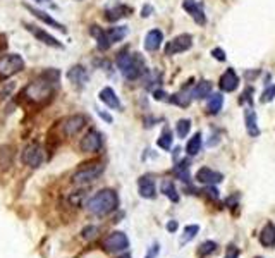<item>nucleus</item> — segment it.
Masks as SVG:
<instances>
[{
  "label": "nucleus",
  "instance_id": "f257e3e1",
  "mask_svg": "<svg viewBox=\"0 0 275 258\" xmlns=\"http://www.w3.org/2000/svg\"><path fill=\"white\" fill-rule=\"evenodd\" d=\"M60 79V73L57 69H47L40 78L31 81L22 90V95L30 103H45L49 102L55 93L57 83Z\"/></svg>",
  "mask_w": 275,
  "mask_h": 258
},
{
  "label": "nucleus",
  "instance_id": "f03ea898",
  "mask_svg": "<svg viewBox=\"0 0 275 258\" xmlns=\"http://www.w3.org/2000/svg\"><path fill=\"white\" fill-rule=\"evenodd\" d=\"M119 206V196L113 190H102L88 200L86 208L97 217H105Z\"/></svg>",
  "mask_w": 275,
  "mask_h": 258
},
{
  "label": "nucleus",
  "instance_id": "7ed1b4c3",
  "mask_svg": "<svg viewBox=\"0 0 275 258\" xmlns=\"http://www.w3.org/2000/svg\"><path fill=\"white\" fill-rule=\"evenodd\" d=\"M117 67L121 69L122 76L126 79H138L141 74L145 73V64L143 59L140 57V54H129L127 50L121 52L117 55Z\"/></svg>",
  "mask_w": 275,
  "mask_h": 258
},
{
  "label": "nucleus",
  "instance_id": "20e7f679",
  "mask_svg": "<svg viewBox=\"0 0 275 258\" xmlns=\"http://www.w3.org/2000/svg\"><path fill=\"white\" fill-rule=\"evenodd\" d=\"M89 33L97 38L98 49L103 52V50H108L113 43H117V41L124 40L127 35V28L116 26V28H110V30H100L98 26H91Z\"/></svg>",
  "mask_w": 275,
  "mask_h": 258
},
{
  "label": "nucleus",
  "instance_id": "39448f33",
  "mask_svg": "<svg viewBox=\"0 0 275 258\" xmlns=\"http://www.w3.org/2000/svg\"><path fill=\"white\" fill-rule=\"evenodd\" d=\"M25 69V60L17 54H6L0 57V78H11Z\"/></svg>",
  "mask_w": 275,
  "mask_h": 258
},
{
  "label": "nucleus",
  "instance_id": "423d86ee",
  "mask_svg": "<svg viewBox=\"0 0 275 258\" xmlns=\"http://www.w3.org/2000/svg\"><path fill=\"white\" fill-rule=\"evenodd\" d=\"M102 172H103V166L100 162L84 163L83 167H79L73 174V182H76V184H86V182H91L98 176H102Z\"/></svg>",
  "mask_w": 275,
  "mask_h": 258
},
{
  "label": "nucleus",
  "instance_id": "0eeeda50",
  "mask_svg": "<svg viewBox=\"0 0 275 258\" xmlns=\"http://www.w3.org/2000/svg\"><path fill=\"white\" fill-rule=\"evenodd\" d=\"M21 160H22V163H26L28 167H33V169L40 167L45 160L43 148H41L38 143L26 145L25 150H22V153H21Z\"/></svg>",
  "mask_w": 275,
  "mask_h": 258
},
{
  "label": "nucleus",
  "instance_id": "6e6552de",
  "mask_svg": "<svg viewBox=\"0 0 275 258\" xmlns=\"http://www.w3.org/2000/svg\"><path fill=\"white\" fill-rule=\"evenodd\" d=\"M102 246H103V250L108 253H121L129 248V239H127L124 232L116 231V232L108 234V236L103 239Z\"/></svg>",
  "mask_w": 275,
  "mask_h": 258
},
{
  "label": "nucleus",
  "instance_id": "1a4fd4ad",
  "mask_svg": "<svg viewBox=\"0 0 275 258\" xmlns=\"http://www.w3.org/2000/svg\"><path fill=\"white\" fill-rule=\"evenodd\" d=\"M193 45V38L191 35H179L172 38L165 46V54L167 55H177V54H182V52H186L191 49Z\"/></svg>",
  "mask_w": 275,
  "mask_h": 258
},
{
  "label": "nucleus",
  "instance_id": "9d476101",
  "mask_svg": "<svg viewBox=\"0 0 275 258\" xmlns=\"http://www.w3.org/2000/svg\"><path fill=\"white\" fill-rule=\"evenodd\" d=\"M102 145H103V138H102V134L98 133V131H88L86 136L81 139V143H79V148H81V152L84 153H97L98 150L102 148Z\"/></svg>",
  "mask_w": 275,
  "mask_h": 258
},
{
  "label": "nucleus",
  "instance_id": "9b49d317",
  "mask_svg": "<svg viewBox=\"0 0 275 258\" xmlns=\"http://www.w3.org/2000/svg\"><path fill=\"white\" fill-rule=\"evenodd\" d=\"M25 26H26V30L30 31L38 41H41V43L49 45V46H52V49H64V45L60 43V41L57 40V38H54L50 33H47L43 28H38L35 25H28V22H25Z\"/></svg>",
  "mask_w": 275,
  "mask_h": 258
},
{
  "label": "nucleus",
  "instance_id": "f8f14e48",
  "mask_svg": "<svg viewBox=\"0 0 275 258\" xmlns=\"http://www.w3.org/2000/svg\"><path fill=\"white\" fill-rule=\"evenodd\" d=\"M86 117L81 115V114H76V115H71L67 119L62 123V133L65 136H76L79 133V131L84 129V126H86Z\"/></svg>",
  "mask_w": 275,
  "mask_h": 258
},
{
  "label": "nucleus",
  "instance_id": "ddd939ff",
  "mask_svg": "<svg viewBox=\"0 0 275 258\" xmlns=\"http://www.w3.org/2000/svg\"><path fill=\"white\" fill-rule=\"evenodd\" d=\"M196 181L201 182V184H207V186H215L224 181V176H222L220 172L213 171L210 167H201L200 171L196 172Z\"/></svg>",
  "mask_w": 275,
  "mask_h": 258
},
{
  "label": "nucleus",
  "instance_id": "4468645a",
  "mask_svg": "<svg viewBox=\"0 0 275 258\" xmlns=\"http://www.w3.org/2000/svg\"><path fill=\"white\" fill-rule=\"evenodd\" d=\"M138 191H140L141 198L153 200L156 196V186H155L153 177H151V176H141L140 181H138Z\"/></svg>",
  "mask_w": 275,
  "mask_h": 258
},
{
  "label": "nucleus",
  "instance_id": "2eb2a0df",
  "mask_svg": "<svg viewBox=\"0 0 275 258\" xmlns=\"http://www.w3.org/2000/svg\"><path fill=\"white\" fill-rule=\"evenodd\" d=\"M25 7L30 11L33 16L36 17V19H40L41 22H45L47 26H52V28H55V30H60V31H65V26L62 25V22H59V21H55L54 17L50 16V14H47L45 11H40V9H36V7H33L30 6V4H25Z\"/></svg>",
  "mask_w": 275,
  "mask_h": 258
},
{
  "label": "nucleus",
  "instance_id": "dca6fc26",
  "mask_svg": "<svg viewBox=\"0 0 275 258\" xmlns=\"http://www.w3.org/2000/svg\"><path fill=\"white\" fill-rule=\"evenodd\" d=\"M182 7L184 11L188 14H191V17L194 19L196 25H205L207 22V17H205V12H203V9L198 6L196 0H182Z\"/></svg>",
  "mask_w": 275,
  "mask_h": 258
},
{
  "label": "nucleus",
  "instance_id": "f3484780",
  "mask_svg": "<svg viewBox=\"0 0 275 258\" xmlns=\"http://www.w3.org/2000/svg\"><path fill=\"white\" fill-rule=\"evenodd\" d=\"M219 84H220L222 90L227 91V93L234 91L236 88L239 86V78H238V74H236L234 69H227V71L220 76V83Z\"/></svg>",
  "mask_w": 275,
  "mask_h": 258
},
{
  "label": "nucleus",
  "instance_id": "a211bd4d",
  "mask_svg": "<svg viewBox=\"0 0 275 258\" xmlns=\"http://www.w3.org/2000/svg\"><path fill=\"white\" fill-rule=\"evenodd\" d=\"M98 97H100V100L105 103L107 107H110L113 110H121L122 109V103L119 100V97H117V93L112 90V88H103V90L98 93Z\"/></svg>",
  "mask_w": 275,
  "mask_h": 258
},
{
  "label": "nucleus",
  "instance_id": "6ab92c4d",
  "mask_svg": "<svg viewBox=\"0 0 275 258\" xmlns=\"http://www.w3.org/2000/svg\"><path fill=\"white\" fill-rule=\"evenodd\" d=\"M67 78L74 86H83V84L88 81V73L83 65L78 64V65H73L67 71Z\"/></svg>",
  "mask_w": 275,
  "mask_h": 258
},
{
  "label": "nucleus",
  "instance_id": "aec40b11",
  "mask_svg": "<svg viewBox=\"0 0 275 258\" xmlns=\"http://www.w3.org/2000/svg\"><path fill=\"white\" fill-rule=\"evenodd\" d=\"M244 123H246V131H248L249 136L257 138L260 136V128H258V117H257V112H253L251 107L244 110Z\"/></svg>",
  "mask_w": 275,
  "mask_h": 258
},
{
  "label": "nucleus",
  "instance_id": "412c9836",
  "mask_svg": "<svg viewBox=\"0 0 275 258\" xmlns=\"http://www.w3.org/2000/svg\"><path fill=\"white\" fill-rule=\"evenodd\" d=\"M164 41V33L160 30H151L148 31V35L145 36V49L148 52H155L160 49Z\"/></svg>",
  "mask_w": 275,
  "mask_h": 258
},
{
  "label": "nucleus",
  "instance_id": "4be33fe9",
  "mask_svg": "<svg viewBox=\"0 0 275 258\" xmlns=\"http://www.w3.org/2000/svg\"><path fill=\"white\" fill-rule=\"evenodd\" d=\"M260 243L265 248H273L275 246V224L268 222L267 226L260 232Z\"/></svg>",
  "mask_w": 275,
  "mask_h": 258
},
{
  "label": "nucleus",
  "instance_id": "5701e85b",
  "mask_svg": "<svg viewBox=\"0 0 275 258\" xmlns=\"http://www.w3.org/2000/svg\"><path fill=\"white\" fill-rule=\"evenodd\" d=\"M131 12V7L127 6H116V7H110L105 11V19L107 21H119L122 17L129 16Z\"/></svg>",
  "mask_w": 275,
  "mask_h": 258
},
{
  "label": "nucleus",
  "instance_id": "b1692460",
  "mask_svg": "<svg viewBox=\"0 0 275 258\" xmlns=\"http://www.w3.org/2000/svg\"><path fill=\"white\" fill-rule=\"evenodd\" d=\"M191 95L194 100H203V98L212 95V83L210 81H200L196 86L193 88Z\"/></svg>",
  "mask_w": 275,
  "mask_h": 258
},
{
  "label": "nucleus",
  "instance_id": "393cba45",
  "mask_svg": "<svg viewBox=\"0 0 275 258\" xmlns=\"http://www.w3.org/2000/svg\"><path fill=\"white\" fill-rule=\"evenodd\" d=\"M224 107V97L220 93H215V95H210V100H208V105H207V110L210 115H215L219 114Z\"/></svg>",
  "mask_w": 275,
  "mask_h": 258
},
{
  "label": "nucleus",
  "instance_id": "a878e982",
  "mask_svg": "<svg viewBox=\"0 0 275 258\" xmlns=\"http://www.w3.org/2000/svg\"><path fill=\"white\" fill-rule=\"evenodd\" d=\"M191 100H193V95H191V91L186 90V88L179 93H175V95H172V98H170V102L179 107H188L189 103H191Z\"/></svg>",
  "mask_w": 275,
  "mask_h": 258
},
{
  "label": "nucleus",
  "instance_id": "bb28decb",
  "mask_svg": "<svg viewBox=\"0 0 275 258\" xmlns=\"http://www.w3.org/2000/svg\"><path fill=\"white\" fill-rule=\"evenodd\" d=\"M174 176L177 179H181L182 182H189V160H181L177 166L174 167Z\"/></svg>",
  "mask_w": 275,
  "mask_h": 258
},
{
  "label": "nucleus",
  "instance_id": "cd10ccee",
  "mask_svg": "<svg viewBox=\"0 0 275 258\" xmlns=\"http://www.w3.org/2000/svg\"><path fill=\"white\" fill-rule=\"evenodd\" d=\"M200 150H201V134L196 133V134H194L193 138L188 142V145H186V153L189 155V157H194V155L200 153Z\"/></svg>",
  "mask_w": 275,
  "mask_h": 258
},
{
  "label": "nucleus",
  "instance_id": "c85d7f7f",
  "mask_svg": "<svg viewBox=\"0 0 275 258\" xmlns=\"http://www.w3.org/2000/svg\"><path fill=\"white\" fill-rule=\"evenodd\" d=\"M162 193L167 196L170 201H174V203H177V201H179V193H177V190H175V186H174V181L165 179L162 182Z\"/></svg>",
  "mask_w": 275,
  "mask_h": 258
},
{
  "label": "nucleus",
  "instance_id": "c756f323",
  "mask_svg": "<svg viewBox=\"0 0 275 258\" xmlns=\"http://www.w3.org/2000/svg\"><path fill=\"white\" fill-rule=\"evenodd\" d=\"M217 243L215 241H205V243H201L200 248H198V256L200 258H207V256H210L213 255V253L217 251Z\"/></svg>",
  "mask_w": 275,
  "mask_h": 258
},
{
  "label": "nucleus",
  "instance_id": "7c9ffc66",
  "mask_svg": "<svg viewBox=\"0 0 275 258\" xmlns=\"http://www.w3.org/2000/svg\"><path fill=\"white\" fill-rule=\"evenodd\" d=\"M156 145H158L162 150H170V147H172V131H170L169 128H164Z\"/></svg>",
  "mask_w": 275,
  "mask_h": 258
},
{
  "label": "nucleus",
  "instance_id": "2f4dec72",
  "mask_svg": "<svg viewBox=\"0 0 275 258\" xmlns=\"http://www.w3.org/2000/svg\"><path fill=\"white\" fill-rule=\"evenodd\" d=\"M200 232V226H196V224H191V226H186L184 229V234L181 238V245H186V243L193 241L194 238H196V234Z\"/></svg>",
  "mask_w": 275,
  "mask_h": 258
},
{
  "label": "nucleus",
  "instance_id": "473e14b6",
  "mask_svg": "<svg viewBox=\"0 0 275 258\" xmlns=\"http://www.w3.org/2000/svg\"><path fill=\"white\" fill-rule=\"evenodd\" d=\"M189 129H191V121L189 119H181L175 124V133H177L179 138H186Z\"/></svg>",
  "mask_w": 275,
  "mask_h": 258
},
{
  "label": "nucleus",
  "instance_id": "72a5a7b5",
  "mask_svg": "<svg viewBox=\"0 0 275 258\" xmlns=\"http://www.w3.org/2000/svg\"><path fill=\"white\" fill-rule=\"evenodd\" d=\"M11 162H12V152H11V148L4 147L2 150H0V163L7 167V166H11Z\"/></svg>",
  "mask_w": 275,
  "mask_h": 258
},
{
  "label": "nucleus",
  "instance_id": "f704fd0d",
  "mask_svg": "<svg viewBox=\"0 0 275 258\" xmlns=\"http://www.w3.org/2000/svg\"><path fill=\"white\" fill-rule=\"evenodd\" d=\"M97 234H98V227L97 226H86L81 231V236L84 239H88V241H89V239H93L95 236H97Z\"/></svg>",
  "mask_w": 275,
  "mask_h": 258
},
{
  "label": "nucleus",
  "instance_id": "c9c22d12",
  "mask_svg": "<svg viewBox=\"0 0 275 258\" xmlns=\"http://www.w3.org/2000/svg\"><path fill=\"white\" fill-rule=\"evenodd\" d=\"M273 97H275V84H272L270 88H267V90L263 91V95H262V100L263 103H267V102H270V100H273Z\"/></svg>",
  "mask_w": 275,
  "mask_h": 258
},
{
  "label": "nucleus",
  "instance_id": "e433bc0d",
  "mask_svg": "<svg viewBox=\"0 0 275 258\" xmlns=\"http://www.w3.org/2000/svg\"><path fill=\"white\" fill-rule=\"evenodd\" d=\"M203 193H205L208 198H212V200H219V190H217V187H213V186H208Z\"/></svg>",
  "mask_w": 275,
  "mask_h": 258
},
{
  "label": "nucleus",
  "instance_id": "4c0bfd02",
  "mask_svg": "<svg viewBox=\"0 0 275 258\" xmlns=\"http://www.w3.org/2000/svg\"><path fill=\"white\" fill-rule=\"evenodd\" d=\"M212 55L217 60H220V62H224V60H225V54H224V50H222V49H213L212 50Z\"/></svg>",
  "mask_w": 275,
  "mask_h": 258
},
{
  "label": "nucleus",
  "instance_id": "58836bf2",
  "mask_svg": "<svg viewBox=\"0 0 275 258\" xmlns=\"http://www.w3.org/2000/svg\"><path fill=\"white\" fill-rule=\"evenodd\" d=\"M238 256H239V250H238V248H236V246H229L225 258H238Z\"/></svg>",
  "mask_w": 275,
  "mask_h": 258
},
{
  "label": "nucleus",
  "instance_id": "ea45409f",
  "mask_svg": "<svg viewBox=\"0 0 275 258\" xmlns=\"http://www.w3.org/2000/svg\"><path fill=\"white\" fill-rule=\"evenodd\" d=\"M158 251H160L158 245H153V246L150 248V251H148V255H146V258H155L156 255H158Z\"/></svg>",
  "mask_w": 275,
  "mask_h": 258
},
{
  "label": "nucleus",
  "instance_id": "a19ab883",
  "mask_svg": "<svg viewBox=\"0 0 275 258\" xmlns=\"http://www.w3.org/2000/svg\"><path fill=\"white\" fill-rule=\"evenodd\" d=\"M177 227H179V224L175 222V220H170V222L167 224V231L169 232H175V231H177Z\"/></svg>",
  "mask_w": 275,
  "mask_h": 258
},
{
  "label": "nucleus",
  "instance_id": "79ce46f5",
  "mask_svg": "<svg viewBox=\"0 0 275 258\" xmlns=\"http://www.w3.org/2000/svg\"><path fill=\"white\" fill-rule=\"evenodd\" d=\"M153 95H155V100H165V97H167V95H165V93H164L162 90L155 91Z\"/></svg>",
  "mask_w": 275,
  "mask_h": 258
},
{
  "label": "nucleus",
  "instance_id": "37998d69",
  "mask_svg": "<svg viewBox=\"0 0 275 258\" xmlns=\"http://www.w3.org/2000/svg\"><path fill=\"white\" fill-rule=\"evenodd\" d=\"M98 115H102V117H103V119H105V121H107V123H112V117H110V115H108V114H105V112H102V110H98Z\"/></svg>",
  "mask_w": 275,
  "mask_h": 258
},
{
  "label": "nucleus",
  "instance_id": "c03bdc74",
  "mask_svg": "<svg viewBox=\"0 0 275 258\" xmlns=\"http://www.w3.org/2000/svg\"><path fill=\"white\" fill-rule=\"evenodd\" d=\"M38 4H47V6H50V7H55V4L52 2V0H36Z\"/></svg>",
  "mask_w": 275,
  "mask_h": 258
},
{
  "label": "nucleus",
  "instance_id": "a18cd8bd",
  "mask_svg": "<svg viewBox=\"0 0 275 258\" xmlns=\"http://www.w3.org/2000/svg\"><path fill=\"white\" fill-rule=\"evenodd\" d=\"M150 12H151V7L148 6V7H145V9H143V14H141V16L146 17V16H150Z\"/></svg>",
  "mask_w": 275,
  "mask_h": 258
},
{
  "label": "nucleus",
  "instance_id": "49530a36",
  "mask_svg": "<svg viewBox=\"0 0 275 258\" xmlns=\"http://www.w3.org/2000/svg\"><path fill=\"white\" fill-rule=\"evenodd\" d=\"M121 258H131V255H124V256H121Z\"/></svg>",
  "mask_w": 275,
  "mask_h": 258
},
{
  "label": "nucleus",
  "instance_id": "de8ad7c7",
  "mask_svg": "<svg viewBox=\"0 0 275 258\" xmlns=\"http://www.w3.org/2000/svg\"><path fill=\"white\" fill-rule=\"evenodd\" d=\"M255 258H262V256H255Z\"/></svg>",
  "mask_w": 275,
  "mask_h": 258
}]
</instances>
